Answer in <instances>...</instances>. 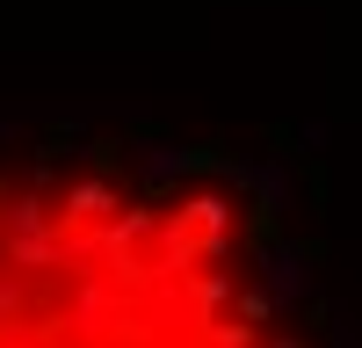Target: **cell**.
<instances>
[{
	"label": "cell",
	"instance_id": "6da1fadb",
	"mask_svg": "<svg viewBox=\"0 0 362 348\" xmlns=\"http://www.w3.org/2000/svg\"><path fill=\"white\" fill-rule=\"evenodd\" d=\"M0 348H319L218 189L0 160Z\"/></svg>",
	"mask_w": 362,
	"mask_h": 348
}]
</instances>
